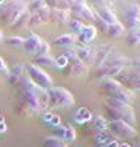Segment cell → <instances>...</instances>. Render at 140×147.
<instances>
[{"label":"cell","mask_w":140,"mask_h":147,"mask_svg":"<svg viewBox=\"0 0 140 147\" xmlns=\"http://www.w3.org/2000/svg\"><path fill=\"white\" fill-rule=\"evenodd\" d=\"M26 11L27 3L25 1H0V21L4 26H12Z\"/></svg>","instance_id":"obj_1"},{"label":"cell","mask_w":140,"mask_h":147,"mask_svg":"<svg viewBox=\"0 0 140 147\" xmlns=\"http://www.w3.org/2000/svg\"><path fill=\"white\" fill-rule=\"evenodd\" d=\"M106 113L112 120H121L125 121L128 124H133L135 123V110L131 105L124 104L121 101L117 100H108V105H106Z\"/></svg>","instance_id":"obj_2"},{"label":"cell","mask_w":140,"mask_h":147,"mask_svg":"<svg viewBox=\"0 0 140 147\" xmlns=\"http://www.w3.org/2000/svg\"><path fill=\"white\" fill-rule=\"evenodd\" d=\"M49 94V106L60 109V108H69L75 104L72 93L64 87H52L48 90Z\"/></svg>","instance_id":"obj_3"},{"label":"cell","mask_w":140,"mask_h":147,"mask_svg":"<svg viewBox=\"0 0 140 147\" xmlns=\"http://www.w3.org/2000/svg\"><path fill=\"white\" fill-rule=\"evenodd\" d=\"M25 69L27 72V78L34 84H37L38 87H42L45 90H49L53 87V79L41 67H38L36 64H27V65H25Z\"/></svg>","instance_id":"obj_4"},{"label":"cell","mask_w":140,"mask_h":147,"mask_svg":"<svg viewBox=\"0 0 140 147\" xmlns=\"http://www.w3.org/2000/svg\"><path fill=\"white\" fill-rule=\"evenodd\" d=\"M108 129H109L114 136H122V138H135L137 136V132L133 127L121 120H110L108 124Z\"/></svg>","instance_id":"obj_5"},{"label":"cell","mask_w":140,"mask_h":147,"mask_svg":"<svg viewBox=\"0 0 140 147\" xmlns=\"http://www.w3.org/2000/svg\"><path fill=\"white\" fill-rule=\"evenodd\" d=\"M69 11L75 15V19H79V21L84 19L88 22L94 21V10L86 1H71Z\"/></svg>","instance_id":"obj_6"},{"label":"cell","mask_w":140,"mask_h":147,"mask_svg":"<svg viewBox=\"0 0 140 147\" xmlns=\"http://www.w3.org/2000/svg\"><path fill=\"white\" fill-rule=\"evenodd\" d=\"M124 19H125V23L127 26L129 27L131 30L135 32L137 26L140 25V10L136 3H132L127 7L125 10V14H124Z\"/></svg>","instance_id":"obj_7"},{"label":"cell","mask_w":140,"mask_h":147,"mask_svg":"<svg viewBox=\"0 0 140 147\" xmlns=\"http://www.w3.org/2000/svg\"><path fill=\"white\" fill-rule=\"evenodd\" d=\"M94 12H95L108 26H109V25H113L116 22H118L117 21L116 12L110 8L108 3H98V8H97V11H94Z\"/></svg>","instance_id":"obj_8"},{"label":"cell","mask_w":140,"mask_h":147,"mask_svg":"<svg viewBox=\"0 0 140 147\" xmlns=\"http://www.w3.org/2000/svg\"><path fill=\"white\" fill-rule=\"evenodd\" d=\"M49 11H50V8H49V5H48V3H46V5H45L44 8L36 11V12H33V14H30L27 26L36 27V26L42 25V23H45V22H48L49 21Z\"/></svg>","instance_id":"obj_9"},{"label":"cell","mask_w":140,"mask_h":147,"mask_svg":"<svg viewBox=\"0 0 140 147\" xmlns=\"http://www.w3.org/2000/svg\"><path fill=\"white\" fill-rule=\"evenodd\" d=\"M114 52V47L112 44H105V45H101L95 49V57H94L93 65H95L98 68L101 64L104 63L106 59L109 57L110 55Z\"/></svg>","instance_id":"obj_10"},{"label":"cell","mask_w":140,"mask_h":147,"mask_svg":"<svg viewBox=\"0 0 140 147\" xmlns=\"http://www.w3.org/2000/svg\"><path fill=\"white\" fill-rule=\"evenodd\" d=\"M75 36H76V42H79L80 45H87L97 37V29L91 25H84L80 33Z\"/></svg>","instance_id":"obj_11"},{"label":"cell","mask_w":140,"mask_h":147,"mask_svg":"<svg viewBox=\"0 0 140 147\" xmlns=\"http://www.w3.org/2000/svg\"><path fill=\"white\" fill-rule=\"evenodd\" d=\"M75 53H76V57L80 61H83L84 64H93L94 57H95V49L94 48H90L88 45H79L75 49Z\"/></svg>","instance_id":"obj_12"},{"label":"cell","mask_w":140,"mask_h":147,"mask_svg":"<svg viewBox=\"0 0 140 147\" xmlns=\"http://www.w3.org/2000/svg\"><path fill=\"white\" fill-rule=\"evenodd\" d=\"M109 98L121 101V102H124V104L131 105V104L133 102V100H135V94H133L129 89H127V87H124V86H121L120 89H117L116 91H113L112 94H109Z\"/></svg>","instance_id":"obj_13"},{"label":"cell","mask_w":140,"mask_h":147,"mask_svg":"<svg viewBox=\"0 0 140 147\" xmlns=\"http://www.w3.org/2000/svg\"><path fill=\"white\" fill-rule=\"evenodd\" d=\"M44 41L40 36H37L34 33H29V36L25 38V42H23V51L26 53H36L38 47H40V44Z\"/></svg>","instance_id":"obj_14"},{"label":"cell","mask_w":140,"mask_h":147,"mask_svg":"<svg viewBox=\"0 0 140 147\" xmlns=\"http://www.w3.org/2000/svg\"><path fill=\"white\" fill-rule=\"evenodd\" d=\"M25 65H22V64H16V65H14L12 68L10 69V72H8V75H7V79H8V82H10L12 86H19V83H21L22 78L25 76Z\"/></svg>","instance_id":"obj_15"},{"label":"cell","mask_w":140,"mask_h":147,"mask_svg":"<svg viewBox=\"0 0 140 147\" xmlns=\"http://www.w3.org/2000/svg\"><path fill=\"white\" fill-rule=\"evenodd\" d=\"M68 65H69V71H68V74H71L72 76H83V75H86L87 71H88L87 64H84L83 61H80L78 57L71 60Z\"/></svg>","instance_id":"obj_16"},{"label":"cell","mask_w":140,"mask_h":147,"mask_svg":"<svg viewBox=\"0 0 140 147\" xmlns=\"http://www.w3.org/2000/svg\"><path fill=\"white\" fill-rule=\"evenodd\" d=\"M53 44H55L56 47L69 49L71 47H73V45L76 44V36H75V34H63V36L56 37Z\"/></svg>","instance_id":"obj_17"},{"label":"cell","mask_w":140,"mask_h":147,"mask_svg":"<svg viewBox=\"0 0 140 147\" xmlns=\"http://www.w3.org/2000/svg\"><path fill=\"white\" fill-rule=\"evenodd\" d=\"M68 19H69V11L59 10V8H50L49 11V21L55 22V23H64Z\"/></svg>","instance_id":"obj_18"},{"label":"cell","mask_w":140,"mask_h":147,"mask_svg":"<svg viewBox=\"0 0 140 147\" xmlns=\"http://www.w3.org/2000/svg\"><path fill=\"white\" fill-rule=\"evenodd\" d=\"M99 83H101V86H102V89H104L105 91H108V94H112L113 91H116L117 89H120V87L122 86L117 79L108 78V76L99 79Z\"/></svg>","instance_id":"obj_19"},{"label":"cell","mask_w":140,"mask_h":147,"mask_svg":"<svg viewBox=\"0 0 140 147\" xmlns=\"http://www.w3.org/2000/svg\"><path fill=\"white\" fill-rule=\"evenodd\" d=\"M88 123H91V129L95 131V134L108 129V124H109V121L106 120L104 116H95Z\"/></svg>","instance_id":"obj_20"},{"label":"cell","mask_w":140,"mask_h":147,"mask_svg":"<svg viewBox=\"0 0 140 147\" xmlns=\"http://www.w3.org/2000/svg\"><path fill=\"white\" fill-rule=\"evenodd\" d=\"M91 119H93L91 112L88 109H86L84 106L79 108V109L75 112V115H73V120L76 121L78 124H86V123H88Z\"/></svg>","instance_id":"obj_21"},{"label":"cell","mask_w":140,"mask_h":147,"mask_svg":"<svg viewBox=\"0 0 140 147\" xmlns=\"http://www.w3.org/2000/svg\"><path fill=\"white\" fill-rule=\"evenodd\" d=\"M94 140H95V143H97L98 146H104V144H106V143L110 142V140H116V136H114L109 129H105V131L97 132L95 136H94Z\"/></svg>","instance_id":"obj_22"},{"label":"cell","mask_w":140,"mask_h":147,"mask_svg":"<svg viewBox=\"0 0 140 147\" xmlns=\"http://www.w3.org/2000/svg\"><path fill=\"white\" fill-rule=\"evenodd\" d=\"M124 30H125L124 25H122L121 22H116V23H113V25H109V26H108L106 33H108L109 37H112V38H117V37L122 36Z\"/></svg>","instance_id":"obj_23"},{"label":"cell","mask_w":140,"mask_h":147,"mask_svg":"<svg viewBox=\"0 0 140 147\" xmlns=\"http://www.w3.org/2000/svg\"><path fill=\"white\" fill-rule=\"evenodd\" d=\"M75 139H76V131H75V128L71 124H65V131H64V135H63L61 140L65 144H68V143H72Z\"/></svg>","instance_id":"obj_24"},{"label":"cell","mask_w":140,"mask_h":147,"mask_svg":"<svg viewBox=\"0 0 140 147\" xmlns=\"http://www.w3.org/2000/svg\"><path fill=\"white\" fill-rule=\"evenodd\" d=\"M36 63L38 64V67H52L55 64V57L50 56L49 53L48 55H40L36 57Z\"/></svg>","instance_id":"obj_25"},{"label":"cell","mask_w":140,"mask_h":147,"mask_svg":"<svg viewBox=\"0 0 140 147\" xmlns=\"http://www.w3.org/2000/svg\"><path fill=\"white\" fill-rule=\"evenodd\" d=\"M42 147H67V144L63 142L60 138L48 136L42 143Z\"/></svg>","instance_id":"obj_26"},{"label":"cell","mask_w":140,"mask_h":147,"mask_svg":"<svg viewBox=\"0 0 140 147\" xmlns=\"http://www.w3.org/2000/svg\"><path fill=\"white\" fill-rule=\"evenodd\" d=\"M29 18H30V12L29 11H26V12H23L19 18H18V21L12 25L11 27H14V29H21V27H25V26H27V23H29Z\"/></svg>","instance_id":"obj_27"},{"label":"cell","mask_w":140,"mask_h":147,"mask_svg":"<svg viewBox=\"0 0 140 147\" xmlns=\"http://www.w3.org/2000/svg\"><path fill=\"white\" fill-rule=\"evenodd\" d=\"M23 42H25V38H23V37H19V36H12V37L5 38V44L10 45V47H15V48L21 47L22 48Z\"/></svg>","instance_id":"obj_28"},{"label":"cell","mask_w":140,"mask_h":147,"mask_svg":"<svg viewBox=\"0 0 140 147\" xmlns=\"http://www.w3.org/2000/svg\"><path fill=\"white\" fill-rule=\"evenodd\" d=\"M68 26H69V29H71V30H73L76 34H79V33H80V30L83 29L84 23H83V21H79V19L72 18V19H69V22H68Z\"/></svg>","instance_id":"obj_29"},{"label":"cell","mask_w":140,"mask_h":147,"mask_svg":"<svg viewBox=\"0 0 140 147\" xmlns=\"http://www.w3.org/2000/svg\"><path fill=\"white\" fill-rule=\"evenodd\" d=\"M68 64H69V61H68V59L64 56V55H60V56H57V57H55V67H57V68H65V67H68Z\"/></svg>","instance_id":"obj_30"},{"label":"cell","mask_w":140,"mask_h":147,"mask_svg":"<svg viewBox=\"0 0 140 147\" xmlns=\"http://www.w3.org/2000/svg\"><path fill=\"white\" fill-rule=\"evenodd\" d=\"M46 5V3L45 1H31L30 4H27V11L30 12V14H33V12H36V11L41 10V8H44Z\"/></svg>","instance_id":"obj_31"},{"label":"cell","mask_w":140,"mask_h":147,"mask_svg":"<svg viewBox=\"0 0 140 147\" xmlns=\"http://www.w3.org/2000/svg\"><path fill=\"white\" fill-rule=\"evenodd\" d=\"M49 48H50V45L48 44L46 41H42L41 44H40V47H38V49H37V56H40V55H48V52H49Z\"/></svg>","instance_id":"obj_32"},{"label":"cell","mask_w":140,"mask_h":147,"mask_svg":"<svg viewBox=\"0 0 140 147\" xmlns=\"http://www.w3.org/2000/svg\"><path fill=\"white\" fill-rule=\"evenodd\" d=\"M64 131H65V125H59V127H55V128H53V134H55V135H53V136H56V138H60V139H61L63 138V135H64Z\"/></svg>","instance_id":"obj_33"},{"label":"cell","mask_w":140,"mask_h":147,"mask_svg":"<svg viewBox=\"0 0 140 147\" xmlns=\"http://www.w3.org/2000/svg\"><path fill=\"white\" fill-rule=\"evenodd\" d=\"M8 72H10V69L7 67L5 61L3 60V57L0 56V75H8Z\"/></svg>","instance_id":"obj_34"},{"label":"cell","mask_w":140,"mask_h":147,"mask_svg":"<svg viewBox=\"0 0 140 147\" xmlns=\"http://www.w3.org/2000/svg\"><path fill=\"white\" fill-rule=\"evenodd\" d=\"M127 44H129V45H136V44H139V41H137V38H136V34H135V32H132L129 34V36L127 37Z\"/></svg>","instance_id":"obj_35"},{"label":"cell","mask_w":140,"mask_h":147,"mask_svg":"<svg viewBox=\"0 0 140 147\" xmlns=\"http://www.w3.org/2000/svg\"><path fill=\"white\" fill-rule=\"evenodd\" d=\"M49 125H52V128L61 125V119H60L57 115H55V116H53V119L50 120V123H49Z\"/></svg>","instance_id":"obj_36"},{"label":"cell","mask_w":140,"mask_h":147,"mask_svg":"<svg viewBox=\"0 0 140 147\" xmlns=\"http://www.w3.org/2000/svg\"><path fill=\"white\" fill-rule=\"evenodd\" d=\"M53 113H50V112H44V113H41V119L44 121H45V123H48V124H49V123H50V120H52L53 119Z\"/></svg>","instance_id":"obj_37"},{"label":"cell","mask_w":140,"mask_h":147,"mask_svg":"<svg viewBox=\"0 0 140 147\" xmlns=\"http://www.w3.org/2000/svg\"><path fill=\"white\" fill-rule=\"evenodd\" d=\"M118 144L120 143L117 140H110V142H108L105 144V147H118Z\"/></svg>","instance_id":"obj_38"},{"label":"cell","mask_w":140,"mask_h":147,"mask_svg":"<svg viewBox=\"0 0 140 147\" xmlns=\"http://www.w3.org/2000/svg\"><path fill=\"white\" fill-rule=\"evenodd\" d=\"M7 131V124H5V121L4 123H0V134H3V132Z\"/></svg>","instance_id":"obj_39"},{"label":"cell","mask_w":140,"mask_h":147,"mask_svg":"<svg viewBox=\"0 0 140 147\" xmlns=\"http://www.w3.org/2000/svg\"><path fill=\"white\" fill-rule=\"evenodd\" d=\"M132 87H133L135 90H139V91H140V80H137V82H136V83L133 84Z\"/></svg>","instance_id":"obj_40"},{"label":"cell","mask_w":140,"mask_h":147,"mask_svg":"<svg viewBox=\"0 0 140 147\" xmlns=\"http://www.w3.org/2000/svg\"><path fill=\"white\" fill-rule=\"evenodd\" d=\"M118 147H132V144H129V143H120Z\"/></svg>","instance_id":"obj_41"},{"label":"cell","mask_w":140,"mask_h":147,"mask_svg":"<svg viewBox=\"0 0 140 147\" xmlns=\"http://www.w3.org/2000/svg\"><path fill=\"white\" fill-rule=\"evenodd\" d=\"M135 34H136V38H137V41L140 42V29H139V30H135Z\"/></svg>","instance_id":"obj_42"},{"label":"cell","mask_w":140,"mask_h":147,"mask_svg":"<svg viewBox=\"0 0 140 147\" xmlns=\"http://www.w3.org/2000/svg\"><path fill=\"white\" fill-rule=\"evenodd\" d=\"M3 41V32H1V30H0V42Z\"/></svg>","instance_id":"obj_43"},{"label":"cell","mask_w":140,"mask_h":147,"mask_svg":"<svg viewBox=\"0 0 140 147\" xmlns=\"http://www.w3.org/2000/svg\"><path fill=\"white\" fill-rule=\"evenodd\" d=\"M136 4H137V7H139V10H140V1L139 3H136Z\"/></svg>","instance_id":"obj_44"},{"label":"cell","mask_w":140,"mask_h":147,"mask_svg":"<svg viewBox=\"0 0 140 147\" xmlns=\"http://www.w3.org/2000/svg\"><path fill=\"white\" fill-rule=\"evenodd\" d=\"M98 147H105V146H98Z\"/></svg>","instance_id":"obj_45"}]
</instances>
